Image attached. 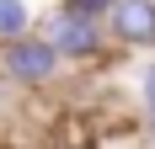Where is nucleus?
Instances as JSON below:
<instances>
[{
    "label": "nucleus",
    "mask_w": 155,
    "mask_h": 149,
    "mask_svg": "<svg viewBox=\"0 0 155 149\" xmlns=\"http://www.w3.org/2000/svg\"><path fill=\"white\" fill-rule=\"evenodd\" d=\"M0 74L11 85H48L59 74V53L48 48L43 32H27V37H16V43L0 48Z\"/></svg>",
    "instance_id": "obj_1"
},
{
    "label": "nucleus",
    "mask_w": 155,
    "mask_h": 149,
    "mask_svg": "<svg viewBox=\"0 0 155 149\" xmlns=\"http://www.w3.org/2000/svg\"><path fill=\"white\" fill-rule=\"evenodd\" d=\"M48 48L59 53V59H75V64H91L102 48H107V32H102V21H86V16L75 11H54V21H48Z\"/></svg>",
    "instance_id": "obj_2"
},
{
    "label": "nucleus",
    "mask_w": 155,
    "mask_h": 149,
    "mask_svg": "<svg viewBox=\"0 0 155 149\" xmlns=\"http://www.w3.org/2000/svg\"><path fill=\"white\" fill-rule=\"evenodd\" d=\"M107 37L128 48H155V0H118L107 11Z\"/></svg>",
    "instance_id": "obj_3"
},
{
    "label": "nucleus",
    "mask_w": 155,
    "mask_h": 149,
    "mask_svg": "<svg viewBox=\"0 0 155 149\" xmlns=\"http://www.w3.org/2000/svg\"><path fill=\"white\" fill-rule=\"evenodd\" d=\"M118 5V0H70L64 11H75V16H86V21H107V11Z\"/></svg>",
    "instance_id": "obj_5"
},
{
    "label": "nucleus",
    "mask_w": 155,
    "mask_h": 149,
    "mask_svg": "<svg viewBox=\"0 0 155 149\" xmlns=\"http://www.w3.org/2000/svg\"><path fill=\"white\" fill-rule=\"evenodd\" d=\"M144 112H155V64L144 69Z\"/></svg>",
    "instance_id": "obj_6"
},
{
    "label": "nucleus",
    "mask_w": 155,
    "mask_h": 149,
    "mask_svg": "<svg viewBox=\"0 0 155 149\" xmlns=\"http://www.w3.org/2000/svg\"><path fill=\"white\" fill-rule=\"evenodd\" d=\"M32 32V11L27 0H0V48L16 43V37H27Z\"/></svg>",
    "instance_id": "obj_4"
},
{
    "label": "nucleus",
    "mask_w": 155,
    "mask_h": 149,
    "mask_svg": "<svg viewBox=\"0 0 155 149\" xmlns=\"http://www.w3.org/2000/svg\"><path fill=\"white\" fill-rule=\"evenodd\" d=\"M144 138L155 144V112H144Z\"/></svg>",
    "instance_id": "obj_7"
}]
</instances>
